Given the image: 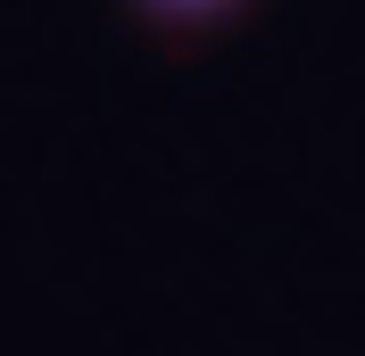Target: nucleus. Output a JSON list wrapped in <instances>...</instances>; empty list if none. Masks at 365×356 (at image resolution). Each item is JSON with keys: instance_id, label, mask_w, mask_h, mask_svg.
<instances>
[{"instance_id": "f257e3e1", "label": "nucleus", "mask_w": 365, "mask_h": 356, "mask_svg": "<svg viewBox=\"0 0 365 356\" xmlns=\"http://www.w3.org/2000/svg\"><path fill=\"white\" fill-rule=\"evenodd\" d=\"M133 9H150V17H166V25H216V17L241 9V0H133Z\"/></svg>"}]
</instances>
